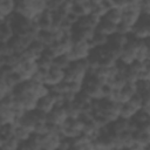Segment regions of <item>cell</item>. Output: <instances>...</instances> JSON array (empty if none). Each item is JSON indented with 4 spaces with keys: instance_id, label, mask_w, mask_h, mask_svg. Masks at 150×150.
<instances>
[{
    "instance_id": "1",
    "label": "cell",
    "mask_w": 150,
    "mask_h": 150,
    "mask_svg": "<svg viewBox=\"0 0 150 150\" xmlns=\"http://www.w3.org/2000/svg\"><path fill=\"white\" fill-rule=\"evenodd\" d=\"M64 81V70L61 69V68H57L55 66H53L49 70H48V74L45 79V84H47L49 88Z\"/></svg>"
},
{
    "instance_id": "2",
    "label": "cell",
    "mask_w": 150,
    "mask_h": 150,
    "mask_svg": "<svg viewBox=\"0 0 150 150\" xmlns=\"http://www.w3.org/2000/svg\"><path fill=\"white\" fill-rule=\"evenodd\" d=\"M55 103H56V101H55L54 96L49 91V94H47V95H45V96H42V97H40L38 100L36 109L42 110V111L48 114L50 110H53L55 108Z\"/></svg>"
},
{
    "instance_id": "3",
    "label": "cell",
    "mask_w": 150,
    "mask_h": 150,
    "mask_svg": "<svg viewBox=\"0 0 150 150\" xmlns=\"http://www.w3.org/2000/svg\"><path fill=\"white\" fill-rule=\"evenodd\" d=\"M95 30L101 32V33H103V34L110 36V35H112V34H115V33L117 32V25H115V23L110 22L109 20L102 18V19L100 20V22L97 23Z\"/></svg>"
},
{
    "instance_id": "4",
    "label": "cell",
    "mask_w": 150,
    "mask_h": 150,
    "mask_svg": "<svg viewBox=\"0 0 150 150\" xmlns=\"http://www.w3.org/2000/svg\"><path fill=\"white\" fill-rule=\"evenodd\" d=\"M16 9L15 0H0V16L1 21L12 15Z\"/></svg>"
},
{
    "instance_id": "5",
    "label": "cell",
    "mask_w": 150,
    "mask_h": 150,
    "mask_svg": "<svg viewBox=\"0 0 150 150\" xmlns=\"http://www.w3.org/2000/svg\"><path fill=\"white\" fill-rule=\"evenodd\" d=\"M14 35H15V33H14L13 26L6 19L2 20L1 25H0V40H1V42H8Z\"/></svg>"
},
{
    "instance_id": "6",
    "label": "cell",
    "mask_w": 150,
    "mask_h": 150,
    "mask_svg": "<svg viewBox=\"0 0 150 150\" xmlns=\"http://www.w3.org/2000/svg\"><path fill=\"white\" fill-rule=\"evenodd\" d=\"M0 118H1V124L6 123H16L18 118L15 115V111L13 108H0Z\"/></svg>"
},
{
    "instance_id": "7",
    "label": "cell",
    "mask_w": 150,
    "mask_h": 150,
    "mask_svg": "<svg viewBox=\"0 0 150 150\" xmlns=\"http://www.w3.org/2000/svg\"><path fill=\"white\" fill-rule=\"evenodd\" d=\"M122 15H123V11L122 9L116 8V7H112L111 9H109L107 12V14L104 15V19L109 20L110 22H112L115 25H118L122 21Z\"/></svg>"
},
{
    "instance_id": "8",
    "label": "cell",
    "mask_w": 150,
    "mask_h": 150,
    "mask_svg": "<svg viewBox=\"0 0 150 150\" xmlns=\"http://www.w3.org/2000/svg\"><path fill=\"white\" fill-rule=\"evenodd\" d=\"M108 40H109V36L101 33V32H97L95 30L91 40L89 41L90 42V46L91 48H95V47H100V46H104L108 43Z\"/></svg>"
},
{
    "instance_id": "9",
    "label": "cell",
    "mask_w": 150,
    "mask_h": 150,
    "mask_svg": "<svg viewBox=\"0 0 150 150\" xmlns=\"http://www.w3.org/2000/svg\"><path fill=\"white\" fill-rule=\"evenodd\" d=\"M137 109L134 108L129 102H125V103H122L121 104V109H120V117H123V118H132V116L136 114Z\"/></svg>"
},
{
    "instance_id": "10",
    "label": "cell",
    "mask_w": 150,
    "mask_h": 150,
    "mask_svg": "<svg viewBox=\"0 0 150 150\" xmlns=\"http://www.w3.org/2000/svg\"><path fill=\"white\" fill-rule=\"evenodd\" d=\"M70 63H71V61H70V59L68 57L67 54L59 55V56L54 57V60H53V66H55V67H57V68H61V69H63V70H66V69L69 67Z\"/></svg>"
},
{
    "instance_id": "11",
    "label": "cell",
    "mask_w": 150,
    "mask_h": 150,
    "mask_svg": "<svg viewBox=\"0 0 150 150\" xmlns=\"http://www.w3.org/2000/svg\"><path fill=\"white\" fill-rule=\"evenodd\" d=\"M14 135H15V137L21 142V141H27V139L30 137L32 132H30L29 130H27L26 128H23V127H21V125H19V124H16Z\"/></svg>"
},
{
    "instance_id": "12",
    "label": "cell",
    "mask_w": 150,
    "mask_h": 150,
    "mask_svg": "<svg viewBox=\"0 0 150 150\" xmlns=\"http://www.w3.org/2000/svg\"><path fill=\"white\" fill-rule=\"evenodd\" d=\"M142 0H130V2H135V4H139Z\"/></svg>"
}]
</instances>
